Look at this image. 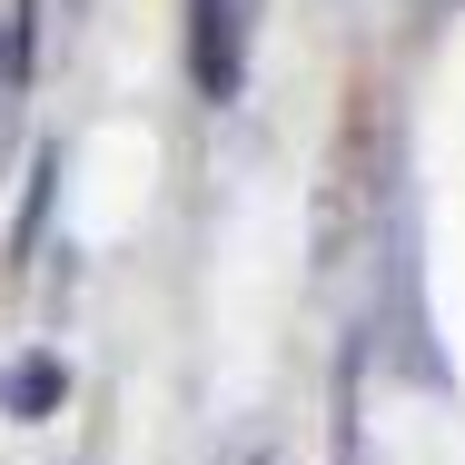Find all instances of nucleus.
<instances>
[{
	"mask_svg": "<svg viewBox=\"0 0 465 465\" xmlns=\"http://www.w3.org/2000/svg\"><path fill=\"white\" fill-rule=\"evenodd\" d=\"M248 40H258V0H188V90L208 109L248 90Z\"/></svg>",
	"mask_w": 465,
	"mask_h": 465,
	"instance_id": "obj_1",
	"label": "nucleus"
},
{
	"mask_svg": "<svg viewBox=\"0 0 465 465\" xmlns=\"http://www.w3.org/2000/svg\"><path fill=\"white\" fill-rule=\"evenodd\" d=\"M60 396H70V367H60V357H50V347H30V357H20V376H10V396H0V406H10V416H30V426H40V416H50V406H60Z\"/></svg>",
	"mask_w": 465,
	"mask_h": 465,
	"instance_id": "obj_2",
	"label": "nucleus"
},
{
	"mask_svg": "<svg viewBox=\"0 0 465 465\" xmlns=\"http://www.w3.org/2000/svg\"><path fill=\"white\" fill-rule=\"evenodd\" d=\"M20 70H30V40L0 20V149H10V109H20Z\"/></svg>",
	"mask_w": 465,
	"mask_h": 465,
	"instance_id": "obj_3",
	"label": "nucleus"
},
{
	"mask_svg": "<svg viewBox=\"0 0 465 465\" xmlns=\"http://www.w3.org/2000/svg\"><path fill=\"white\" fill-rule=\"evenodd\" d=\"M218 465H278V456H268V446H238V456H218Z\"/></svg>",
	"mask_w": 465,
	"mask_h": 465,
	"instance_id": "obj_4",
	"label": "nucleus"
},
{
	"mask_svg": "<svg viewBox=\"0 0 465 465\" xmlns=\"http://www.w3.org/2000/svg\"><path fill=\"white\" fill-rule=\"evenodd\" d=\"M30 10H40V0H20V10H10V30H20V40H30Z\"/></svg>",
	"mask_w": 465,
	"mask_h": 465,
	"instance_id": "obj_5",
	"label": "nucleus"
}]
</instances>
